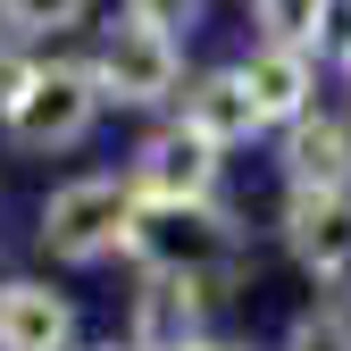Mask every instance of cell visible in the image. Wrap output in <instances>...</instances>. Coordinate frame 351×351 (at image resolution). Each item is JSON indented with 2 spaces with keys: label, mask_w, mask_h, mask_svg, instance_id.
Masks as SVG:
<instances>
[{
  "label": "cell",
  "mask_w": 351,
  "mask_h": 351,
  "mask_svg": "<svg viewBox=\"0 0 351 351\" xmlns=\"http://www.w3.org/2000/svg\"><path fill=\"white\" fill-rule=\"evenodd\" d=\"M243 84H251V101H259L268 125H301L310 117V93H318V59L293 51V42H259L243 59Z\"/></svg>",
  "instance_id": "cell-8"
},
{
  "label": "cell",
  "mask_w": 351,
  "mask_h": 351,
  "mask_svg": "<svg viewBox=\"0 0 351 351\" xmlns=\"http://www.w3.org/2000/svg\"><path fill=\"white\" fill-rule=\"evenodd\" d=\"M343 75H351V42H343Z\"/></svg>",
  "instance_id": "cell-18"
},
{
  "label": "cell",
  "mask_w": 351,
  "mask_h": 351,
  "mask_svg": "<svg viewBox=\"0 0 351 351\" xmlns=\"http://www.w3.org/2000/svg\"><path fill=\"white\" fill-rule=\"evenodd\" d=\"M285 184L293 193H351V125L343 117H301L285 125Z\"/></svg>",
  "instance_id": "cell-9"
},
{
  "label": "cell",
  "mask_w": 351,
  "mask_h": 351,
  "mask_svg": "<svg viewBox=\"0 0 351 351\" xmlns=\"http://www.w3.org/2000/svg\"><path fill=\"white\" fill-rule=\"evenodd\" d=\"M134 217H143L134 184H117V176H75V184H59L51 201H42V243H51V259H67V268H93V259L134 243Z\"/></svg>",
  "instance_id": "cell-2"
},
{
  "label": "cell",
  "mask_w": 351,
  "mask_h": 351,
  "mask_svg": "<svg viewBox=\"0 0 351 351\" xmlns=\"http://www.w3.org/2000/svg\"><path fill=\"white\" fill-rule=\"evenodd\" d=\"M125 251H134L151 276H201V285H217V301H226V285H234V268H243V226H234L217 201L143 209Z\"/></svg>",
  "instance_id": "cell-1"
},
{
  "label": "cell",
  "mask_w": 351,
  "mask_h": 351,
  "mask_svg": "<svg viewBox=\"0 0 351 351\" xmlns=\"http://www.w3.org/2000/svg\"><path fill=\"white\" fill-rule=\"evenodd\" d=\"M75 310L51 285H0V351H67Z\"/></svg>",
  "instance_id": "cell-11"
},
{
  "label": "cell",
  "mask_w": 351,
  "mask_h": 351,
  "mask_svg": "<svg viewBox=\"0 0 351 351\" xmlns=\"http://www.w3.org/2000/svg\"><path fill=\"white\" fill-rule=\"evenodd\" d=\"M326 9H335V0H259V25H268V42H293V51L318 59V42H326Z\"/></svg>",
  "instance_id": "cell-12"
},
{
  "label": "cell",
  "mask_w": 351,
  "mask_h": 351,
  "mask_svg": "<svg viewBox=\"0 0 351 351\" xmlns=\"http://www.w3.org/2000/svg\"><path fill=\"white\" fill-rule=\"evenodd\" d=\"M101 75L93 67H42L34 75V93H25V109L9 117V134L25 143V151H67V143H84L93 134V117H101Z\"/></svg>",
  "instance_id": "cell-5"
},
{
  "label": "cell",
  "mask_w": 351,
  "mask_h": 351,
  "mask_svg": "<svg viewBox=\"0 0 351 351\" xmlns=\"http://www.w3.org/2000/svg\"><path fill=\"white\" fill-rule=\"evenodd\" d=\"M285 251L318 285L351 293V193H293L285 201Z\"/></svg>",
  "instance_id": "cell-6"
},
{
  "label": "cell",
  "mask_w": 351,
  "mask_h": 351,
  "mask_svg": "<svg viewBox=\"0 0 351 351\" xmlns=\"http://www.w3.org/2000/svg\"><path fill=\"white\" fill-rule=\"evenodd\" d=\"M125 17L151 25V34H176V25H193V17H201V0H125Z\"/></svg>",
  "instance_id": "cell-16"
},
{
  "label": "cell",
  "mask_w": 351,
  "mask_h": 351,
  "mask_svg": "<svg viewBox=\"0 0 351 351\" xmlns=\"http://www.w3.org/2000/svg\"><path fill=\"white\" fill-rule=\"evenodd\" d=\"M184 125L201 143H217V151H234V143H251L259 125V101H251V84H243V67H217V75H201L193 93H184Z\"/></svg>",
  "instance_id": "cell-10"
},
{
  "label": "cell",
  "mask_w": 351,
  "mask_h": 351,
  "mask_svg": "<svg viewBox=\"0 0 351 351\" xmlns=\"http://www.w3.org/2000/svg\"><path fill=\"white\" fill-rule=\"evenodd\" d=\"M109 351H117V343H109Z\"/></svg>",
  "instance_id": "cell-19"
},
{
  "label": "cell",
  "mask_w": 351,
  "mask_h": 351,
  "mask_svg": "<svg viewBox=\"0 0 351 351\" xmlns=\"http://www.w3.org/2000/svg\"><path fill=\"white\" fill-rule=\"evenodd\" d=\"M125 184L143 193V209H193V201L217 193V143H201L193 125L176 117V125H159L134 151V176H125Z\"/></svg>",
  "instance_id": "cell-4"
},
{
  "label": "cell",
  "mask_w": 351,
  "mask_h": 351,
  "mask_svg": "<svg viewBox=\"0 0 351 351\" xmlns=\"http://www.w3.org/2000/svg\"><path fill=\"white\" fill-rule=\"evenodd\" d=\"M285 351H351V310H301L285 326Z\"/></svg>",
  "instance_id": "cell-14"
},
{
  "label": "cell",
  "mask_w": 351,
  "mask_h": 351,
  "mask_svg": "<svg viewBox=\"0 0 351 351\" xmlns=\"http://www.w3.org/2000/svg\"><path fill=\"white\" fill-rule=\"evenodd\" d=\"M84 9L93 0H0V17L17 34H67V25H84Z\"/></svg>",
  "instance_id": "cell-13"
},
{
  "label": "cell",
  "mask_w": 351,
  "mask_h": 351,
  "mask_svg": "<svg viewBox=\"0 0 351 351\" xmlns=\"http://www.w3.org/2000/svg\"><path fill=\"white\" fill-rule=\"evenodd\" d=\"M93 75H101V93H109L117 109H159L176 84H184V51H176V34H151V25L125 17V25L101 34Z\"/></svg>",
  "instance_id": "cell-3"
},
{
  "label": "cell",
  "mask_w": 351,
  "mask_h": 351,
  "mask_svg": "<svg viewBox=\"0 0 351 351\" xmlns=\"http://www.w3.org/2000/svg\"><path fill=\"white\" fill-rule=\"evenodd\" d=\"M34 75H42V67H34L25 51H9V42H0V125H9V117L25 109V93H34Z\"/></svg>",
  "instance_id": "cell-15"
},
{
  "label": "cell",
  "mask_w": 351,
  "mask_h": 351,
  "mask_svg": "<svg viewBox=\"0 0 351 351\" xmlns=\"http://www.w3.org/2000/svg\"><path fill=\"white\" fill-rule=\"evenodd\" d=\"M209 301H217V285H201V276H151L134 293V343L125 351H193Z\"/></svg>",
  "instance_id": "cell-7"
},
{
  "label": "cell",
  "mask_w": 351,
  "mask_h": 351,
  "mask_svg": "<svg viewBox=\"0 0 351 351\" xmlns=\"http://www.w3.org/2000/svg\"><path fill=\"white\" fill-rule=\"evenodd\" d=\"M193 351H251V343H193Z\"/></svg>",
  "instance_id": "cell-17"
}]
</instances>
